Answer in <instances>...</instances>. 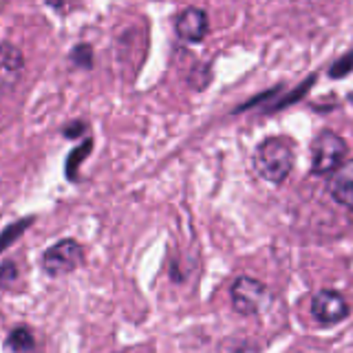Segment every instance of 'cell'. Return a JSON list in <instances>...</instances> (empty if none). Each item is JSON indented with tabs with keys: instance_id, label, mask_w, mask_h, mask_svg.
Segmentation results:
<instances>
[{
	"instance_id": "cell-9",
	"label": "cell",
	"mask_w": 353,
	"mask_h": 353,
	"mask_svg": "<svg viewBox=\"0 0 353 353\" xmlns=\"http://www.w3.org/2000/svg\"><path fill=\"white\" fill-rule=\"evenodd\" d=\"M93 150V139H84L80 146H75L71 152H69V157H66V165H64V172H66V179L69 181H80V172H77V168H80V163L82 159L86 157L88 152Z\"/></svg>"
},
{
	"instance_id": "cell-1",
	"label": "cell",
	"mask_w": 353,
	"mask_h": 353,
	"mask_svg": "<svg viewBox=\"0 0 353 353\" xmlns=\"http://www.w3.org/2000/svg\"><path fill=\"white\" fill-rule=\"evenodd\" d=\"M254 168L265 181L281 185L294 168V148L285 137H268L254 150Z\"/></svg>"
},
{
	"instance_id": "cell-7",
	"label": "cell",
	"mask_w": 353,
	"mask_h": 353,
	"mask_svg": "<svg viewBox=\"0 0 353 353\" xmlns=\"http://www.w3.org/2000/svg\"><path fill=\"white\" fill-rule=\"evenodd\" d=\"M25 73V55L9 42L0 44V93H9L18 86Z\"/></svg>"
},
{
	"instance_id": "cell-8",
	"label": "cell",
	"mask_w": 353,
	"mask_h": 353,
	"mask_svg": "<svg viewBox=\"0 0 353 353\" xmlns=\"http://www.w3.org/2000/svg\"><path fill=\"white\" fill-rule=\"evenodd\" d=\"M329 192H331V196H334L336 203L345 205L347 210L353 208V179H351V163H349V159L342 163L336 172H331Z\"/></svg>"
},
{
	"instance_id": "cell-14",
	"label": "cell",
	"mask_w": 353,
	"mask_h": 353,
	"mask_svg": "<svg viewBox=\"0 0 353 353\" xmlns=\"http://www.w3.org/2000/svg\"><path fill=\"white\" fill-rule=\"evenodd\" d=\"M84 130H86V124H84V121H73V124H69V126H66V128L62 130V135H64L66 139H77Z\"/></svg>"
},
{
	"instance_id": "cell-2",
	"label": "cell",
	"mask_w": 353,
	"mask_h": 353,
	"mask_svg": "<svg viewBox=\"0 0 353 353\" xmlns=\"http://www.w3.org/2000/svg\"><path fill=\"white\" fill-rule=\"evenodd\" d=\"M349 159V146L338 132L320 130L312 141V174L327 176Z\"/></svg>"
},
{
	"instance_id": "cell-5",
	"label": "cell",
	"mask_w": 353,
	"mask_h": 353,
	"mask_svg": "<svg viewBox=\"0 0 353 353\" xmlns=\"http://www.w3.org/2000/svg\"><path fill=\"white\" fill-rule=\"evenodd\" d=\"M312 316L320 325H338L349 316L345 296L334 290H320L312 298Z\"/></svg>"
},
{
	"instance_id": "cell-10",
	"label": "cell",
	"mask_w": 353,
	"mask_h": 353,
	"mask_svg": "<svg viewBox=\"0 0 353 353\" xmlns=\"http://www.w3.org/2000/svg\"><path fill=\"white\" fill-rule=\"evenodd\" d=\"M5 347L11 351H36V338H33L31 329L16 327V329L9 331Z\"/></svg>"
},
{
	"instance_id": "cell-12",
	"label": "cell",
	"mask_w": 353,
	"mask_h": 353,
	"mask_svg": "<svg viewBox=\"0 0 353 353\" xmlns=\"http://www.w3.org/2000/svg\"><path fill=\"white\" fill-rule=\"evenodd\" d=\"M71 62L75 66H80V69H91L93 66V49H91V44H77V47L71 51Z\"/></svg>"
},
{
	"instance_id": "cell-6",
	"label": "cell",
	"mask_w": 353,
	"mask_h": 353,
	"mask_svg": "<svg viewBox=\"0 0 353 353\" xmlns=\"http://www.w3.org/2000/svg\"><path fill=\"white\" fill-rule=\"evenodd\" d=\"M176 38L185 44L203 42L210 31V18L201 7H185L174 20Z\"/></svg>"
},
{
	"instance_id": "cell-4",
	"label": "cell",
	"mask_w": 353,
	"mask_h": 353,
	"mask_svg": "<svg viewBox=\"0 0 353 353\" xmlns=\"http://www.w3.org/2000/svg\"><path fill=\"white\" fill-rule=\"evenodd\" d=\"M230 296H232V307L243 316L261 314L272 301V294L268 287H265V283L250 279V276H239V279L232 283Z\"/></svg>"
},
{
	"instance_id": "cell-3",
	"label": "cell",
	"mask_w": 353,
	"mask_h": 353,
	"mask_svg": "<svg viewBox=\"0 0 353 353\" xmlns=\"http://www.w3.org/2000/svg\"><path fill=\"white\" fill-rule=\"evenodd\" d=\"M84 263V250L75 239H62L42 254V270L51 279L75 272Z\"/></svg>"
},
{
	"instance_id": "cell-13",
	"label": "cell",
	"mask_w": 353,
	"mask_h": 353,
	"mask_svg": "<svg viewBox=\"0 0 353 353\" xmlns=\"http://www.w3.org/2000/svg\"><path fill=\"white\" fill-rule=\"evenodd\" d=\"M351 73V53H345L342 58L329 69L331 80H338V77H347Z\"/></svg>"
},
{
	"instance_id": "cell-11",
	"label": "cell",
	"mask_w": 353,
	"mask_h": 353,
	"mask_svg": "<svg viewBox=\"0 0 353 353\" xmlns=\"http://www.w3.org/2000/svg\"><path fill=\"white\" fill-rule=\"evenodd\" d=\"M36 223V216H27V219H20L16 223H11L3 230V234H0V252H5L9 245H14V243L25 234V230L31 228Z\"/></svg>"
}]
</instances>
